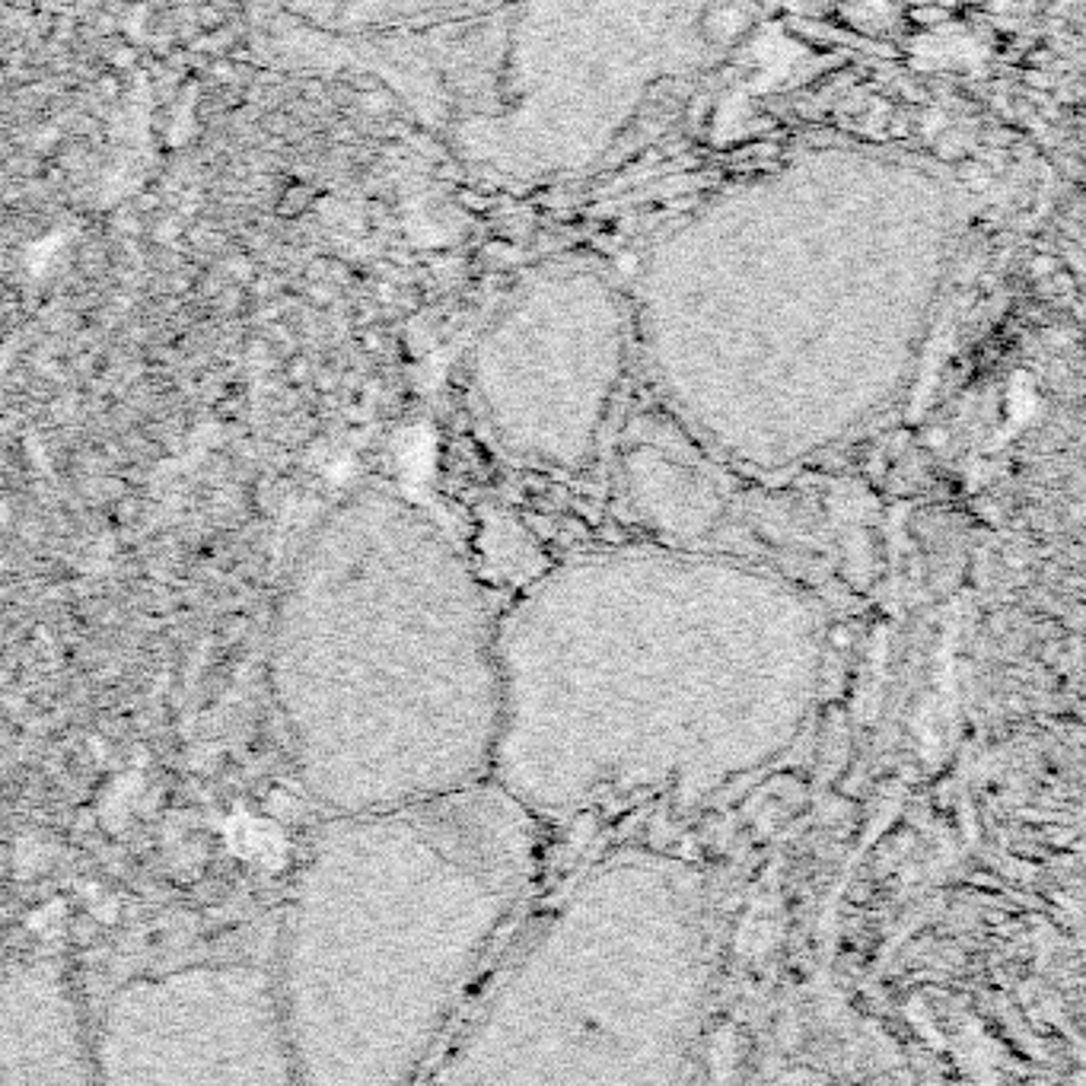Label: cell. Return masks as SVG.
<instances>
[{
	"label": "cell",
	"mask_w": 1086,
	"mask_h": 1086,
	"mask_svg": "<svg viewBox=\"0 0 1086 1086\" xmlns=\"http://www.w3.org/2000/svg\"><path fill=\"white\" fill-rule=\"evenodd\" d=\"M1029 271H1032V274H1036V278H1045V274H1051V271H1058V262H1055V258H1051V255H1039V258H1036V262H1032V265H1029Z\"/></svg>",
	"instance_id": "1"
},
{
	"label": "cell",
	"mask_w": 1086,
	"mask_h": 1086,
	"mask_svg": "<svg viewBox=\"0 0 1086 1086\" xmlns=\"http://www.w3.org/2000/svg\"><path fill=\"white\" fill-rule=\"evenodd\" d=\"M1083 306H1086V293H1083Z\"/></svg>",
	"instance_id": "2"
}]
</instances>
